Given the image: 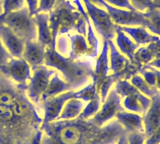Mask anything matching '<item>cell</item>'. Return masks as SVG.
I'll use <instances>...</instances> for the list:
<instances>
[{
    "mask_svg": "<svg viewBox=\"0 0 160 144\" xmlns=\"http://www.w3.org/2000/svg\"><path fill=\"white\" fill-rule=\"evenodd\" d=\"M45 61L47 65L61 70L72 88L83 85L84 83L87 82L89 75H92L93 77L94 74L90 69L89 63L71 62L69 59L60 56L51 49H48L47 52L45 53Z\"/></svg>",
    "mask_w": 160,
    "mask_h": 144,
    "instance_id": "obj_1",
    "label": "cell"
},
{
    "mask_svg": "<svg viewBox=\"0 0 160 144\" xmlns=\"http://www.w3.org/2000/svg\"><path fill=\"white\" fill-rule=\"evenodd\" d=\"M25 43L36 40L37 26L33 15L29 13L27 6L18 11H14L5 16L4 23Z\"/></svg>",
    "mask_w": 160,
    "mask_h": 144,
    "instance_id": "obj_2",
    "label": "cell"
},
{
    "mask_svg": "<svg viewBox=\"0 0 160 144\" xmlns=\"http://www.w3.org/2000/svg\"><path fill=\"white\" fill-rule=\"evenodd\" d=\"M82 2L85 5L88 17L92 20L93 25L99 35L102 36L104 41L112 40L115 37L117 25L113 23L108 12L101 7L96 6L89 0H82Z\"/></svg>",
    "mask_w": 160,
    "mask_h": 144,
    "instance_id": "obj_3",
    "label": "cell"
},
{
    "mask_svg": "<svg viewBox=\"0 0 160 144\" xmlns=\"http://www.w3.org/2000/svg\"><path fill=\"white\" fill-rule=\"evenodd\" d=\"M102 8L106 9L110 18L113 23L117 26H144L146 27L149 24V20L145 16L144 12H139L136 10H127V9L116 8L109 5L105 1L102 2Z\"/></svg>",
    "mask_w": 160,
    "mask_h": 144,
    "instance_id": "obj_4",
    "label": "cell"
},
{
    "mask_svg": "<svg viewBox=\"0 0 160 144\" xmlns=\"http://www.w3.org/2000/svg\"><path fill=\"white\" fill-rule=\"evenodd\" d=\"M54 73L52 70H48L45 67L38 66L35 68L34 75L31 79L29 86V95L32 98H38L41 95L48 87L50 81V77Z\"/></svg>",
    "mask_w": 160,
    "mask_h": 144,
    "instance_id": "obj_5",
    "label": "cell"
},
{
    "mask_svg": "<svg viewBox=\"0 0 160 144\" xmlns=\"http://www.w3.org/2000/svg\"><path fill=\"white\" fill-rule=\"evenodd\" d=\"M145 135L149 137L160 125V93L156 94L151 97V103L150 106L145 112V116L143 117Z\"/></svg>",
    "mask_w": 160,
    "mask_h": 144,
    "instance_id": "obj_6",
    "label": "cell"
},
{
    "mask_svg": "<svg viewBox=\"0 0 160 144\" xmlns=\"http://www.w3.org/2000/svg\"><path fill=\"white\" fill-rule=\"evenodd\" d=\"M0 39L13 57L20 58L22 56L24 42L5 24L0 25Z\"/></svg>",
    "mask_w": 160,
    "mask_h": 144,
    "instance_id": "obj_7",
    "label": "cell"
},
{
    "mask_svg": "<svg viewBox=\"0 0 160 144\" xmlns=\"http://www.w3.org/2000/svg\"><path fill=\"white\" fill-rule=\"evenodd\" d=\"M120 111H122V107L120 105V96L115 91V89H113L110 91L104 105L102 106L99 113L95 116L94 120L98 124H102L105 121L109 120L114 115H116Z\"/></svg>",
    "mask_w": 160,
    "mask_h": 144,
    "instance_id": "obj_8",
    "label": "cell"
},
{
    "mask_svg": "<svg viewBox=\"0 0 160 144\" xmlns=\"http://www.w3.org/2000/svg\"><path fill=\"white\" fill-rule=\"evenodd\" d=\"M22 56L27 63L36 68L41 65L45 59V46L35 40L25 42Z\"/></svg>",
    "mask_w": 160,
    "mask_h": 144,
    "instance_id": "obj_9",
    "label": "cell"
},
{
    "mask_svg": "<svg viewBox=\"0 0 160 144\" xmlns=\"http://www.w3.org/2000/svg\"><path fill=\"white\" fill-rule=\"evenodd\" d=\"M2 69L18 82L23 83L30 77V68L24 59H10Z\"/></svg>",
    "mask_w": 160,
    "mask_h": 144,
    "instance_id": "obj_10",
    "label": "cell"
},
{
    "mask_svg": "<svg viewBox=\"0 0 160 144\" xmlns=\"http://www.w3.org/2000/svg\"><path fill=\"white\" fill-rule=\"evenodd\" d=\"M37 26V38L38 42L43 44L44 46L49 45L54 47V43L52 40V33L49 26V15L48 13H36L33 15Z\"/></svg>",
    "mask_w": 160,
    "mask_h": 144,
    "instance_id": "obj_11",
    "label": "cell"
},
{
    "mask_svg": "<svg viewBox=\"0 0 160 144\" xmlns=\"http://www.w3.org/2000/svg\"><path fill=\"white\" fill-rule=\"evenodd\" d=\"M119 28L124 33H127L130 35L134 42L138 45H145L151 42H154L156 39L159 38L158 35L155 34H150L148 29L144 26H135V27H127V26H119Z\"/></svg>",
    "mask_w": 160,
    "mask_h": 144,
    "instance_id": "obj_12",
    "label": "cell"
},
{
    "mask_svg": "<svg viewBox=\"0 0 160 144\" xmlns=\"http://www.w3.org/2000/svg\"><path fill=\"white\" fill-rule=\"evenodd\" d=\"M115 41L119 48V50L121 51L123 54L129 57L131 61L134 59V53L137 50L139 45L135 43L131 38L127 36L119 26L116 27V33H115Z\"/></svg>",
    "mask_w": 160,
    "mask_h": 144,
    "instance_id": "obj_13",
    "label": "cell"
},
{
    "mask_svg": "<svg viewBox=\"0 0 160 144\" xmlns=\"http://www.w3.org/2000/svg\"><path fill=\"white\" fill-rule=\"evenodd\" d=\"M116 117L118 120L124 124V126L126 127L129 131H144L143 128V118L137 113H129L120 111L116 114Z\"/></svg>",
    "mask_w": 160,
    "mask_h": 144,
    "instance_id": "obj_14",
    "label": "cell"
},
{
    "mask_svg": "<svg viewBox=\"0 0 160 144\" xmlns=\"http://www.w3.org/2000/svg\"><path fill=\"white\" fill-rule=\"evenodd\" d=\"M108 49L110 50V68L114 73L121 72L127 66L128 60L118 51L112 40H108Z\"/></svg>",
    "mask_w": 160,
    "mask_h": 144,
    "instance_id": "obj_15",
    "label": "cell"
},
{
    "mask_svg": "<svg viewBox=\"0 0 160 144\" xmlns=\"http://www.w3.org/2000/svg\"><path fill=\"white\" fill-rule=\"evenodd\" d=\"M109 70L108 67V43L107 41H104L103 48L101 54L97 60L96 63V68H95V73L93 74L94 80H100V79L104 78L107 75Z\"/></svg>",
    "mask_w": 160,
    "mask_h": 144,
    "instance_id": "obj_16",
    "label": "cell"
},
{
    "mask_svg": "<svg viewBox=\"0 0 160 144\" xmlns=\"http://www.w3.org/2000/svg\"><path fill=\"white\" fill-rule=\"evenodd\" d=\"M72 86L69 83H65L62 81L57 75H55L51 80L49 81L48 87L43 93V98L45 97H52L56 96L59 93H61L62 91L66 90V89H71Z\"/></svg>",
    "mask_w": 160,
    "mask_h": 144,
    "instance_id": "obj_17",
    "label": "cell"
},
{
    "mask_svg": "<svg viewBox=\"0 0 160 144\" xmlns=\"http://www.w3.org/2000/svg\"><path fill=\"white\" fill-rule=\"evenodd\" d=\"M71 39L72 43V55H79V54L87 53L89 54V46L87 41L85 40L84 35L82 34H73V35H68Z\"/></svg>",
    "mask_w": 160,
    "mask_h": 144,
    "instance_id": "obj_18",
    "label": "cell"
},
{
    "mask_svg": "<svg viewBox=\"0 0 160 144\" xmlns=\"http://www.w3.org/2000/svg\"><path fill=\"white\" fill-rule=\"evenodd\" d=\"M131 84L133 86H135L137 88V90L139 92H141L143 95L145 96H149L152 97L154 94H156L157 92H159L157 90L156 87L150 86L149 84L144 80L142 76L140 75H133L131 78Z\"/></svg>",
    "mask_w": 160,
    "mask_h": 144,
    "instance_id": "obj_19",
    "label": "cell"
},
{
    "mask_svg": "<svg viewBox=\"0 0 160 144\" xmlns=\"http://www.w3.org/2000/svg\"><path fill=\"white\" fill-rule=\"evenodd\" d=\"M145 16L149 20V24L146 28L155 35L160 34V9L153 8L147 12H144Z\"/></svg>",
    "mask_w": 160,
    "mask_h": 144,
    "instance_id": "obj_20",
    "label": "cell"
},
{
    "mask_svg": "<svg viewBox=\"0 0 160 144\" xmlns=\"http://www.w3.org/2000/svg\"><path fill=\"white\" fill-rule=\"evenodd\" d=\"M80 138L79 129L74 126L64 128L60 133V140L64 144H75Z\"/></svg>",
    "mask_w": 160,
    "mask_h": 144,
    "instance_id": "obj_21",
    "label": "cell"
},
{
    "mask_svg": "<svg viewBox=\"0 0 160 144\" xmlns=\"http://www.w3.org/2000/svg\"><path fill=\"white\" fill-rule=\"evenodd\" d=\"M83 108V102L77 99L70 98L66 102L64 109V116H75Z\"/></svg>",
    "mask_w": 160,
    "mask_h": 144,
    "instance_id": "obj_22",
    "label": "cell"
},
{
    "mask_svg": "<svg viewBox=\"0 0 160 144\" xmlns=\"http://www.w3.org/2000/svg\"><path fill=\"white\" fill-rule=\"evenodd\" d=\"M25 7V0H2V11L5 15Z\"/></svg>",
    "mask_w": 160,
    "mask_h": 144,
    "instance_id": "obj_23",
    "label": "cell"
},
{
    "mask_svg": "<svg viewBox=\"0 0 160 144\" xmlns=\"http://www.w3.org/2000/svg\"><path fill=\"white\" fill-rule=\"evenodd\" d=\"M65 1V0H39L38 8L36 13H47L56 7L59 3ZM35 13V14H36Z\"/></svg>",
    "mask_w": 160,
    "mask_h": 144,
    "instance_id": "obj_24",
    "label": "cell"
},
{
    "mask_svg": "<svg viewBox=\"0 0 160 144\" xmlns=\"http://www.w3.org/2000/svg\"><path fill=\"white\" fill-rule=\"evenodd\" d=\"M130 3L136 11L147 12L155 8L151 0H130Z\"/></svg>",
    "mask_w": 160,
    "mask_h": 144,
    "instance_id": "obj_25",
    "label": "cell"
},
{
    "mask_svg": "<svg viewBox=\"0 0 160 144\" xmlns=\"http://www.w3.org/2000/svg\"><path fill=\"white\" fill-rule=\"evenodd\" d=\"M105 2L109 5L116 8H121V9H127V10H132L134 11L135 9L130 3V0H104Z\"/></svg>",
    "mask_w": 160,
    "mask_h": 144,
    "instance_id": "obj_26",
    "label": "cell"
},
{
    "mask_svg": "<svg viewBox=\"0 0 160 144\" xmlns=\"http://www.w3.org/2000/svg\"><path fill=\"white\" fill-rule=\"evenodd\" d=\"M99 106H100L99 98L96 97V98L92 99V100H90V102L87 105L86 109L84 110L83 115L84 116H90V115H92V114L96 113L98 111V109H99Z\"/></svg>",
    "mask_w": 160,
    "mask_h": 144,
    "instance_id": "obj_27",
    "label": "cell"
},
{
    "mask_svg": "<svg viewBox=\"0 0 160 144\" xmlns=\"http://www.w3.org/2000/svg\"><path fill=\"white\" fill-rule=\"evenodd\" d=\"M145 133L134 131L130 133L128 136V144H144L145 142Z\"/></svg>",
    "mask_w": 160,
    "mask_h": 144,
    "instance_id": "obj_28",
    "label": "cell"
},
{
    "mask_svg": "<svg viewBox=\"0 0 160 144\" xmlns=\"http://www.w3.org/2000/svg\"><path fill=\"white\" fill-rule=\"evenodd\" d=\"M27 104L22 101H15L12 105V111L14 114H16L18 116H22L24 115L27 111Z\"/></svg>",
    "mask_w": 160,
    "mask_h": 144,
    "instance_id": "obj_29",
    "label": "cell"
},
{
    "mask_svg": "<svg viewBox=\"0 0 160 144\" xmlns=\"http://www.w3.org/2000/svg\"><path fill=\"white\" fill-rule=\"evenodd\" d=\"M15 102V98L11 93L9 92H2L0 93V105L4 106H11Z\"/></svg>",
    "mask_w": 160,
    "mask_h": 144,
    "instance_id": "obj_30",
    "label": "cell"
},
{
    "mask_svg": "<svg viewBox=\"0 0 160 144\" xmlns=\"http://www.w3.org/2000/svg\"><path fill=\"white\" fill-rule=\"evenodd\" d=\"M10 54L0 39V64H6L10 60Z\"/></svg>",
    "mask_w": 160,
    "mask_h": 144,
    "instance_id": "obj_31",
    "label": "cell"
},
{
    "mask_svg": "<svg viewBox=\"0 0 160 144\" xmlns=\"http://www.w3.org/2000/svg\"><path fill=\"white\" fill-rule=\"evenodd\" d=\"M147 45L150 48V50H151L154 59L155 58H160V36L154 42L149 43V44H147Z\"/></svg>",
    "mask_w": 160,
    "mask_h": 144,
    "instance_id": "obj_32",
    "label": "cell"
},
{
    "mask_svg": "<svg viewBox=\"0 0 160 144\" xmlns=\"http://www.w3.org/2000/svg\"><path fill=\"white\" fill-rule=\"evenodd\" d=\"M159 143H160V125L145 140V144H159Z\"/></svg>",
    "mask_w": 160,
    "mask_h": 144,
    "instance_id": "obj_33",
    "label": "cell"
},
{
    "mask_svg": "<svg viewBox=\"0 0 160 144\" xmlns=\"http://www.w3.org/2000/svg\"><path fill=\"white\" fill-rule=\"evenodd\" d=\"M13 116L12 109H10L8 106L0 105V119L1 120H9Z\"/></svg>",
    "mask_w": 160,
    "mask_h": 144,
    "instance_id": "obj_34",
    "label": "cell"
},
{
    "mask_svg": "<svg viewBox=\"0 0 160 144\" xmlns=\"http://www.w3.org/2000/svg\"><path fill=\"white\" fill-rule=\"evenodd\" d=\"M25 2L27 4V8L29 10V13L31 14V15H34L37 11L39 0H25Z\"/></svg>",
    "mask_w": 160,
    "mask_h": 144,
    "instance_id": "obj_35",
    "label": "cell"
},
{
    "mask_svg": "<svg viewBox=\"0 0 160 144\" xmlns=\"http://www.w3.org/2000/svg\"><path fill=\"white\" fill-rule=\"evenodd\" d=\"M149 66H150V65H149ZM150 67H151L152 71L155 73V76H156V88H157V90H158L159 93H160V71L157 70V69H155V68L152 67V66H150Z\"/></svg>",
    "mask_w": 160,
    "mask_h": 144,
    "instance_id": "obj_36",
    "label": "cell"
},
{
    "mask_svg": "<svg viewBox=\"0 0 160 144\" xmlns=\"http://www.w3.org/2000/svg\"><path fill=\"white\" fill-rule=\"evenodd\" d=\"M148 65L152 66L154 68H157V69H160V58H155L153 59L152 61H150L148 63Z\"/></svg>",
    "mask_w": 160,
    "mask_h": 144,
    "instance_id": "obj_37",
    "label": "cell"
},
{
    "mask_svg": "<svg viewBox=\"0 0 160 144\" xmlns=\"http://www.w3.org/2000/svg\"><path fill=\"white\" fill-rule=\"evenodd\" d=\"M90 2H92L93 4H95L96 6H99L102 8V2L104 1V0H89Z\"/></svg>",
    "mask_w": 160,
    "mask_h": 144,
    "instance_id": "obj_38",
    "label": "cell"
},
{
    "mask_svg": "<svg viewBox=\"0 0 160 144\" xmlns=\"http://www.w3.org/2000/svg\"><path fill=\"white\" fill-rule=\"evenodd\" d=\"M155 8L160 9V0H151Z\"/></svg>",
    "mask_w": 160,
    "mask_h": 144,
    "instance_id": "obj_39",
    "label": "cell"
},
{
    "mask_svg": "<svg viewBox=\"0 0 160 144\" xmlns=\"http://www.w3.org/2000/svg\"><path fill=\"white\" fill-rule=\"evenodd\" d=\"M118 144H127V143H126V139H125V138H122L121 140H120V141L118 142Z\"/></svg>",
    "mask_w": 160,
    "mask_h": 144,
    "instance_id": "obj_40",
    "label": "cell"
},
{
    "mask_svg": "<svg viewBox=\"0 0 160 144\" xmlns=\"http://www.w3.org/2000/svg\"><path fill=\"white\" fill-rule=\"evenodd\" d=\"M3 13V11H2V0H0V15Z\"/></svg>",
    "mask_w": 160,
    "mask_h": 144,
    "instance_id": "obj_41",
    "label": "cell"
},
{
    "mask_svg": "<svg viewBox=\"0 0 160 144\" xmlns=\"http://www.w3.org/2000/svg\"><path fill=\"white\" fill-rule=\"evenodd\" d=\"M158 36H160V34H158Z\"/></svg>",
    "mask_w": 160,
    "mask_h": 144,
    "instance_id": "obj_42",
    "label": "cell"
}]
</instances>
